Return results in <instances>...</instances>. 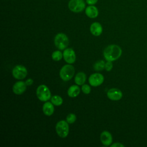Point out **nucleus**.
I'll return each mask as SVG.
<instances>
[{
    "instance_id": "obj_1",
    "label": "nucleus",
    "mask_w": 147,
    "mask_h": 147,
    "mask_svg": "<svg viewBox=\"0 0 147 147\" xmlns=\"http://www.w3.org/2000/svg\"><path fill=\"white\" fill-rule=\"evenodd\" d=\"M122 54L121 48L117 45H110L104 50L103 55L107 61H114L117 60Z\"/></svg>"
},
{
    "instance_id": "obj_2",
    "label": "nucleus",
    "mask_w": 147,
    "mask_h": 147,
    "mask_svg": "<svg viewBox=\"0 0 147 147\" xmlns=\"http://www.w3.org/2000/svg\"><path fill=\"white\" fill-rule=\"evenodd\" d=\"M75 74L74 66L70 64L64 65L60 71V76L64 81H68L72 78Z\"/></svg>"
},
{
    "instance_id": "obj_3",
    "label": "nucleus",
    "mask_w": 147,
    "mask_h": 147,
    "mask_svg": "<svg viewBox=\"0 0 147 147\" xmlns=\"http://www.w3.org/2000/svg\"><path fill=\"white\" fill-rule=\"evenodd\" d=\"M54 43L56 48L59 50H64L65 49L69 44L68 37L64 33H58L55 37Z\"/></svg>"
},
{
    "instance_id": "obj_4",
    "label": "nucleus",
    "mask_w": 147,
    "mask_h": 147,
    "mask_svg": "<svg viewBox=\"0 0 147 147\" xmlns=\"http://www.w3.org/2000/svg\"><path fill=\"white\" fill-rule=\"evenodd\" d=\"M36 95L38 99L43 102L48 100L51 96V93L49 89L44 84H41L37 87Z\"/></svg>"
},
{
    "instance_id": "obj_5",
    "label": "nucleus",
    "mask_w": 147,
    "mask_h": 147,
    "mask_svg": "<svg viewBox=\"0 0 147 147\" xmlns=\"http://www.w3.org/2000/svg\"><path fill=\"white\" fill-rule=\"evenodd\" d=\"M68 123L65 121H60L58 122L56 125V131L58 136L61 138L66 137L69 132Z\"/></svg>"
},
{
    "instance_id": "obj_6",
    "label": "nucleus",
    "mask_w": 147,
    "mask_h": 147,
    "mask_svg": "<svg viewBox=\"0 0 147 147\" xmlns=\"http://www.w3.org/2000/svg\"><path fill=\"white\" fill-rule=\"evenodd\" d=\"M68 6L71 11L74 13H80L84 9L86 4L83 0H70Z\"/></svg>"
},
{
    "instance_id": "obj_7",
    "label": "nucleus",
    "mask_w": 147,
    "mask_h": 147,
    "mask_svg": "<svg viewBox=\"0 0 147 147\" xmlns=\"http://www.w3.org/2000/svg\"><path fill=\"white\" fill-rule=\"evenodd\" d=\"M28 74L26 68L22 65L15 66L12 70V75L17 79H23Z\"/></svg>"
},
{
    "instance_id": "obj_8",
    "label": "nucleus",
    "mask_w": 147,
    "mask_h": 147,
    "mask_svg": "<svg viewBox=\"0 0 147 147\" xmlns=\"http://www.w3.org/2000/svg\"><path fill=\"white\" fill-rule=\"evenodd\" d=\"M104 81L103 76L99 73H95L90 75L88 79V82L90 84L94 87H96L101 84Z\"/></svg>"
},
{
    "instance_id": "obj_9",
    "label": "nucleus",
    "mask_w": 147,
    "mask_h": 147,
    "mask_svg": "<svg viewBox=\"0 0 147 147\" xmlns=\"http://www.w3.org/2000/svg\"><path fill=\"white\" fill-rule=\"evenodd\" d=\"M63 57L65 61L68 64H72L76 60V55L74 51L72 48L65 49L63 52Z\"/></svg>"
},
{
    "instance_id": "obj_10",
    "label": "nucleus",
    "mask_w": 147,
    "mask_h": 147,
    "mask_svg": "<svg viewBox=\"0 0 147 147\" xmlns=\"http://www.w3.org/2000/svg\"><path fill=\"white\" fill-rule=\"evenodd\" d=\"M122 91L118 88H111L110 89L107 93V97L113 100H118L121 99L122 97Z\"/></svg>"
},
{
    "instance_id": "obj_11",
    "label": "nucleus",
    "mask_w": 147,
    "mask_h": 147,
    "mask_svg": "<svg viewBox=\"0 0 147 147\" xmlns=\"http://www.w3.org/2000/svg\"><path fill=\"white\" fill-rule=\"evenodd\" d=\"M26 89V83L19 81L16 82L13 87V91L14 94L20 95L25 92Z\"/></svg>"
},
{
    "instance_id": "obj_12",
    "label": "nucleus",
    "mask_w": 147,
    "mask_h": 147,
    "mask_svg": "<svg viewBox=\"0 0 147 147\" xmlns=\"http://www.w3.org/2000/svg\"><path fill=\"white\" fill-rule=\"evenodd\" d=\"M100 141L105 146L110 145L113 141L110 133L107 131H103L100 134Z\"/></svg>"
},
{
    "instance_id": "obj_13",
    "label": "nucleus",
    "mask_w": 147,
    "mask_h": 147,
    "mask_svg": "<svg viewBox=\"0 0 147 147\" xmlns=\"http://www.w3.org/2000/svg\"><path fill=\"white\" fill-rule=\"evenodd\" d=\"M102 26L99 22H95L92 23L90 26L91 33L95 36H98L102 33Z\"/></svg>"
},
{
    "instance_id": "obj_14",
    "label": "nucleus",
    "mask_w": 147,
    "mask_h": 147,
    "mask_svg": "<svg viewBox=\"0 0 147 147\" xmlns=\"http://www.w3.org/2000/svg\"><path fill=\"white\" fill-rule=\"evenodd\" d=\"M85 13L87 16L91 18H96L99 14L98 9L96 8V7L93 5H90L89 6L87 7L86 8Z\"/></svg>"
},
{
    "instance_id": "obj_15",
    "label": "nucleus",
    "mask_w": 147,
    "mask_h": 147,
    "mask_svg": "<svg viewBox=\"0 0 147 147\" xmlns=\"http://www.w3.org/2000/svg\"><path fill=\"white\" fill-rule=\"evenodd\" d=\"M52 103L49 102H45L42 107V110L45 115L51 116L54 112V106Z\"/></svg>"
},
{
    "instance_id": "obj_16",
    "label": "nucleus",
    "mask_w": 147,
    "mask_h": 147,
    "mask_svg": "<svg viewBox=\"0 0 147 147\" xmlns=\"http://www.w3.org/2000/svg\"><path fill=\"white\" fill-rule=\"evenodd\" d=\"M86 80V75L83 72H80L76 74L75 78V82L78 85H83Z\"/></svg>"
},
{
    "instance_id": "obj_17",
    "label": "nucleus",
    "mask_w": 147,
    "mask_h": 147,
    "mask_svg": "<svg viewBox=\"0 0 147 147\" xmlns=\"http://www.w3.org/2000/svg\"><path fill=\"white\" fill-rule=\"evenodd\" d=\"M80 93V88L78 85H72L68 90V95L71 98L77 96Z\"/></svg>"
},
{
    "instance_id": "obj_18",
    "label": "nucleus",
    "mask_w": 147,
    "mask_h": 147,
    "mask_svg": "<svg viewBox=\"0 0 147 147\" xmlns=\"http://www.w3.org/2000/svg\"><path fill=\"white\" fill-rule=\"evenodd\" d=\"M51 102L55 106H60L63 103V99L59 95H54L51 98Z\"/></svg>"
},
{
    "instance_id": "obj_19",
    "label": "nucleus",
    "mask_w": 147,
    "mask_h": 147,
    "mask_svg": "<svg viewBox=\"0 0 147 147\" xmlns=\"http://www.w3.org/2000/svg\"><path fill=\"white\" fill-rule=\"evenodd\" d=\"M105 67V63L103 60H100L95 63L94 65V69L96 71L103 70Z\"/></svg>"
},
{
    "instance_id": "obj_20",
    "label": "nucleus",
    "mask_w": 147,
    "mask_h": 147,
    "mask_svg": "<svg viewBox=\"0 0 147 147\" xmlns=\"http://www.w3.org/2000/svg\"><path fill=\"white\" fill-rule=\"evenodd\" d=\"M63 55L60 51H56L52 54V59L55 61H59L62 59Z\"/></svg>"
},
{
    "instance_id": "obj_21",
    "label": "nucleus",
    "mask_w": 147,
    "mask_h": 147,
    "mask_svg": "<svg viewBox=\"0 0 147 147\" xmlns=\"http://www.w3.org/2000/svg\"><path fill=\"white\" fill-rule=\"evenodd\" d=\"M66 119H67V122L68 123H73L76 121V117L74 114L71 113L67 115Z\"/></svg>"
},
{
    "instance_id": "obj_22",
    "label": "nucleus",
    "mask_w": 147,
    "mask_h": 147,
    "mask_svg": "<svg viewBox=\"0 0 147 147\" xmlns=\"http://www.w3.org/2000/svg\"><path fill=\"white\" fill-rule=\"evenodd\" d=\"M82 90L83 92L86 94H88L91 92V87L87 84H83Z\"/></svg>"
},
{
    "instance_id": "obj_23",
    "label": "nucleus",
    "mask_w": 147,
    "mask_h": 147,
    "mask_svg": "<svg viewBox=\"0 0 147 147\" xmlns=\"http://www.w3.org/2000/svg\"><path fill=\"white\" fill-rule=\"evenodd\" d=\"M113 68V63L111 61H107V63L105 64V69L107 71H110Z\"/></svg>"
},
{
    "instance_id": "obj_24",
    "label": "nucleus",
    "mask_w": 147,
    "mask_h": 147,
    "mask_svg": "<svg viewBox=\"0 0 147 147\" xmlns=\"http://www.w3.org/2000/svg\"><path fill=\"white\" fill-rule=\"evenodd\" d=\"M86 3L89 5H94L98 2V0H86Z\"/></svg>"
},
{
    "instance_id": "obj_25",
    "label": "nucleus",
    "mask_w": 147,
    "mask_h": 147,
    "mask_svg": "<svg viewBox=\"0 0 147 147\" xmlns=\"http://www.w3.org/2000/svg\"><path fill=\"white\" fill-rule=\"evenodd\" d=\"M111 147H123L124 145L119 142H116L115 144H113L110 145Z\"/></svg>"
},
{
    "instance_id": "obj_26",
    "label": "nucleus",
    "mask_w": 147,
    "mask_h": 147,
    "mask_svg": "<svg viewBox=\"0 0 147 147\" xmlns=\"http://www.w3.org/2000/svg\"><path fill=\"white\" fill-rule=\"evenodd\" d=\"M33 80L32 79H28V80H26V85H28V86H30L31 84H32V83H33Z\"/></svg>"
}]
</instances>
